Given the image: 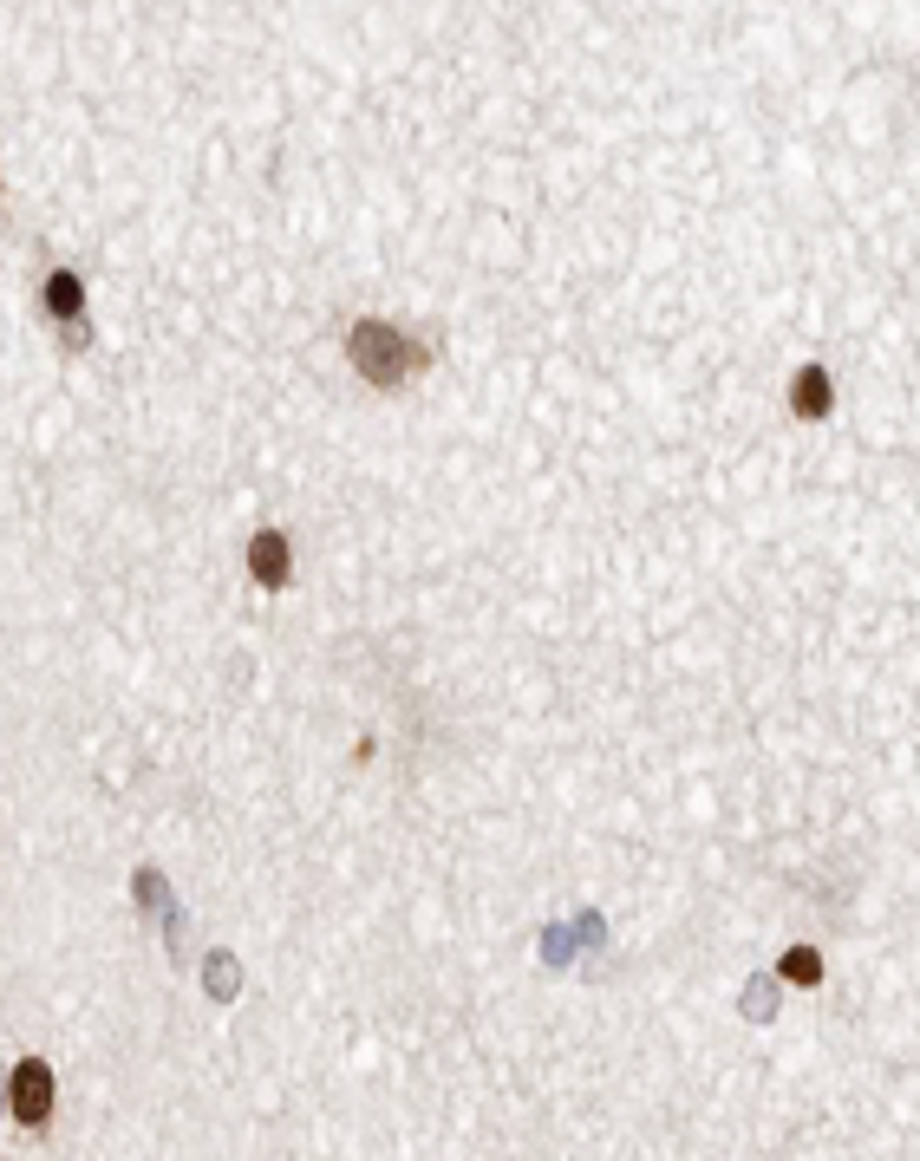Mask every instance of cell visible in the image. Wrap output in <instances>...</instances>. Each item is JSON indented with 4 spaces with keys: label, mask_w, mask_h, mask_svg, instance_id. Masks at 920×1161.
Wrapping results in <instances>:
<instances>
[{
    "label": "cell",
    "mask_w": 920,
    "mask_h": 1161,
    "mask_svg": "<svg viewBox=\"0 0 920 1161\" xmlns=\"http://www.w3.org/2000/svg\"><path fill=\"white\" fill-rule=\"evenodd\" d=\"M346 353H353L359 379H373V386H398V379L418 366V346L398 334V327H386V320H359V327L346 334Z\"/></svg>",
    "instance_id": "6da1fadb"
},
{
    "label": "cell",
    "mask_w": 920,
    "mask_h": 1161,
    "mask_svg": "<svg viewBox=\"0 0 920 1161\" xmlns=\"http://www.w3.org/2000/svg\"><path fill=\"white\" fill-rule=\"evenodd\" d=\"M7 1110L20 1115V1122H47L52 1115V1070L40 1064V1058H20L13 1064V1076H7Z\"/></svg>",
    "instance_id": "7a4b0ae2"
},
{
    "label": "cell",
    "mask_w": 920,
    "mask_h": 1161,
    "mask_svg": "<svg viewBox=\"0 0 920 1161\" xmlns=\"http://www.w3.org/2000/svg\"><path fill=\"white\" fill-rule=\"evenodd\" d=\"M248 575L261 587H288V535H275V529L255 535L248 542Z\"/></svg>",
    "instance_id": "3957f363"
},
{
    "label": "cell",
    "mask_w": 920,
    "mask_h": 1161,
    "mask_svg": "<svg viewBox=\"0 0 920 1161\" xmlns=\"http://www.w3.org/2000/svg\"><path fill=\"white\" fill-rule=\"evenodd\" d=\"M829 398H835V391H829V373L823 366H803L797 386H790V411H797L803 425H817V418H829Z\"/></svg>",
    "instance_id": "277c9868"
},
{
    "label": "cell",
    "mask_w": 920,
    "mask_h": 1161,
    "mask_svg": "<svg viewBox=\"0 0 920 1161\" xmlns=\"http://www.w3.org/2000/svg\"><path fill=\"white\" fill-rule=\"evenodd\" d=\"M79 300H86L79 275H52V281H47V307L59 314V320H79Z\"/></svg>",
    "instance_id": "5b68a950"
},
{
    "label": "cell",
    "mask_w": 920,
    "mask_h": 1161,
    "mask_svg": "<svg viewBox=\"0 0 920 1161\" xmlns=\"http://www.w3.org/2000/svg\"><path fill=\"white\" fill-rule=\"evenodd\" d=\"M783 979H790V985H817V979H823L817 946H790V953H783Z\"/></svg>",
    "instance_id": "8992f818"
}]
</instances>
